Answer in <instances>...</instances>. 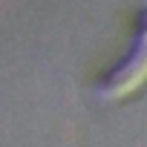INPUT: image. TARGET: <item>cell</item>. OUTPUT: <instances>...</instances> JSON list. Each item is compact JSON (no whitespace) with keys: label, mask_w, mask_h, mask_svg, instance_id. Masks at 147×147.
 <instances>
[{"label":"cell","mask_w":147,"mask_h":147,"mask_svg":"<svg viewBox=\"0 0 147 147\" xmlns=\"http://www.w3.org/2000/svg\"><path fill=\"white\" fill-rule=\"evenodd\" d=\"M144 84H147V12L138 15V29L133 35L130 55L104 78L98 95L104 101H124L133 98Z\"/></svg>","instance_id":"obj_1"}]
</instances>
